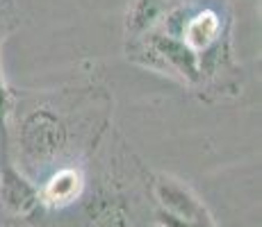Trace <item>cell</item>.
Segmentation results:
<instances>
[{
	"label": "cell",
	"mask_w": 262,
	"mask_h": 227,
	"mask_svg": "<svg viewBox=\"0 0 262 227\" xmlns=\"http://www.w3.org/2000/svg\"><path fill=\"white\" fill-rule=\"evenodd\" d=\"M0 200L14 216H30L39 205V189L32 180L7 157L3 148L0 157Z\"/></svg>",
	"instance_id": "3957f363"
},
{
	"label": "cell",
	"mask_w": 262,
	"mask_h": 227,
	"mask_svg": "<svg viewBox=\"0 0 262 227\" xmlns=\"http://www.w3.org/2000/svg\"><path fill=\"white\" fill-rule=\"evenodd\" d=\"M219 37H221V18L214 9H203V12H196L194 16H189L185 21L183 34H180V39L196 55L212 48L219 41Z\"/></svg>",
	"instance_id": "8992f818"
},
{
	"label": "cell",
	"mask_w": 262,
	"mask_h": 227,
	"mask_svg": "<svg viewBox=\"0 0 262 227\" xmlns=\"http://www.w3.org/2000/svg\"><path fill=\"white\" fill-rule=\"evenodd\" d=\"M69 128L62 116L50 107L28 112L18 128V153L25 166L43 168L67 150Z\"/></svg>",
	"instance_id": "6da1fadb"
},
{
	"label": "cell",
	"mask_w": 262,
	"mask_h": 227,
	"mask_svg": "<svg viewBox=\"0 0 262 227\" xmlns=\"http://www.w3.org/2000/svg\"><path fill=\"white\" fill-rule=\"evenodd\" d=\"M164 16V0H133L128 12V34L142 39Z\"/></svg>",
	"instance_id": "52a82bcc"
},
{
	"label": "cell",
	"mask_w": 262,
	"mask_h": 227,
	"mask_svg": "<svg viewBox=\"0 0 262 227\" xmlns=\"http://www.w3.org/2000/svg\"><path fill=\"white\" fill-rule=\"evenodd\" d=\"M87 227H130V205L119 191L98 186L82 205Z\"/></svg>",
	"instance_id": "277c9868"
},
{
	"label": "cell",
	"mask_w": 262,
	"mask_h": 227,
	"mask_svg": "<svg viewBox=\"0 0 262 227\" xmlns=\"http://www.w3.org/2000/svg\"><path fill=\"white\" fill-rule=\"evenodd\" d=\"M84 193V175L80 168L64 166L57 168L50 178L39 186V203L50 209H62L73 205Z\"/></svg>",
	"instance_id": "5b68a950"
},
{
	"label": "cell",
	"mask_w": 262,
	"mask_h": 227,
	"mask_svg": "<svg viewBox=\"0 0 262 227\" xmlns=\"http://www.w3.org/2000/svg\"><path fill=\"white\" fill-rule=\"evenodd\" d=\"M153 198L155 209L164 211V214L173 216L180 220H189V223L203 225V227H216L214 216L210 214L208 205L191 191L183 180L173 178V175H155L153 180Z\"/></svg>",
	"instance_id": "7a4b0ae2"
},
{
	"label": "cell",
	"mask_w": 262,
	"mask_h": 227,
	"mask_svg": "<svg viewBox=\"0 0 262 227\" xmlns=\"http://www.w3.org/2000/svg\"><path fill=\"white\" fill-rule=\"evenodd\" d=\"M5 23H7V18H5V7H3V0H0V45H3V39H5Z\"/></svg>",
	"instance_id": "ba28073f"
}]
</instances>
